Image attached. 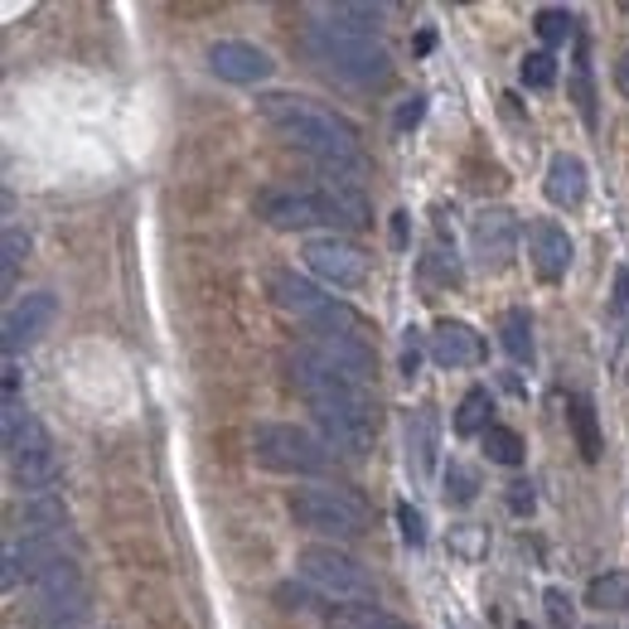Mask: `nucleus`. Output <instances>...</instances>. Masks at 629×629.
Here are the masks:
<instances>
[{
	"label": "nucleus",
	"instance_id": "1",
	"mask_svg": "<svg viewBox=\"0 0 629 629\" xmlns=\"http://www.w3.org/2000/svg\"><path fill=\"white\" fill-rule=\"evenodd\" d=\"M257 111H262V121L276 131L286 145H296V151H306L314 165H320V175L330 179H358L368 175V161H364V145H358V131L354 121H344L340 111L310 103V97H296V93H266L257 97Z\"/></svg>",
	"mask_w": 629,
	"mask_h": 629
},
{
	"label": "nucleus",
	"instance_id": "2",
	"mask_svg": "<svg viewBox=\"0 0 629 629\" xmlns=\"http://www.w3.org/2000/svg\"><path fill=\"white\" fill-rule=\"evenodd\" d=\"M272 228L281 233H300V228H364L368 223V199L358 194V185L349 179H330L324 185H272L257 199Z\"/></svg>",
	"mask_w": 629,
	"mask_h": 629
},
{
	"label": "nucleus",
	"instance_id": "3",
	"mask_svg": "<svg viewBox=\"0 0 629 629\" xmlns=\"http://www.w3.org/2000/svg\"><path fill=\"white\" fill-rule=\"evenodd\" d=\"M306 49L324 73L349 87H383L392 78V59L383 44L368 35V29L340 20L334 10H324V15H314L306 25Z\"/></svg>",
	"mask_w": 629,
	"mask_h": 629
},
{
	"label": "nucleus",
	"instance_id": "4",
	"mask_svg": "<svg viewBox=\"0 0 629 629\" xmlns=\"http://www.w3.org/2000/svg\"><path fill=\"white\" fill-rule=\"evenodd\" d=\"M286 373L296 392L310 402V412H349V417H364L373 422V392L368 383H358L354 373H344V368H334L330 358H320L306 344V349H290L286 354Z\"/></svg>",
	"mask_w": 629,
	"mask_h": 629
},
{
	"label": "nucleus",
	"instance_id": "5",
	"mask_svg": "<svg viewBox=\"0 0 629 629\" xmlns=\"http://www.w3.org/2000/svg\"><path fill=\"white\" fill-rule=\"evenodd\" d=\"M5 460L10 479L25 494H35V499H44L49 485L59 479V455H54L49 431H44L39 417L20 412V402H5Z\"/></svg>",
	"mask_w": 629,
	"mask_h": 629
},
{
	"label": "nucleus",
	"instance_id": "6",
	"mask_svg": "<svg viewBox=\"0 0 629 629\" xmlns=\"http://www.w3.org/2000/svg\"><path fill=\"white\" fill-rule=\"evenodd\" d=\"M296 571L314 595H324V601H344V605H373L378 601L373 571H368L358 557L344 553V547H334V543L306 547V553L296 557Z\"/></svg>",
	"mask_w": 629,
	"mask_h": 629
},
{
	"label": "nucleus",
	"instance_id": "7",
	"mask_svg": "<svg viewBox=\"0 0 629 629\" xmlns=\"http://www.w3.org/2000/svg\"><path fill=\"white\" fill-rule=\"evenodd\" d=\"M252 455L257 465L276 470V475H300V479H314V475H330L334 470V451L320 441L306 426H290V422H262L252 431Z\"/></svg>",
	"mask_w": 629,
	"mask_h": 629
},
{
	"label": "nucleus",
	"instance_id": "8",
	"mask_svg": "<svg viewBox=\"0 0 629 629\" xmlns=\"http://www.w3.org/2000/svg\"><path fill=\"white\" fill-rule=\"evenodd\" d=\"M272 300L286 314L310 324V334H354V340H368V320L358 310H349L340 296H324L314 281L296 276V272H276L272 276Z\"/></svg>",
	"mask_w": 629,
	"mask_h": 629
},
{
	"label": "nucleus",
	"instance_id": "9",
	"mask_svg": "<svg viewBox=\"0 0 629 629\" xmlns=\"http://www.w3.org/2000/svg\"><path fill=\"white\" fill-rule=\"evenodd\" d=\"M286 509L300 527H310V533H320V537H334V543H349V537L368 533V509L349 489H334V485L290 489Z\"/></svg>",
	"mask_w": 629,
	"mask_h": 629
},
{
	"label": "nucleus",
	"instance_id": "10",
	"mask_svg": "<svg viewBox=\"0 0 629 629\" xmlns=\"http://www.w3.org/2000/svg\"><path fill=\"white\" fill-rule=\"evenodd\" d=\"M306 266L320 281H330V286H340V290H349V286H364L368 281V252L358 242H349V238H310L306 242Z\"/></svg>",
	"mask_w": 629,
	"mask_h": 629
},
{
	"label": "nucleus",
	"instance_id": "11",
	"mask_svg": "<svg viewBox=\"0 0 629 629\" xmlns=\"http://www.w3.org/2000/svg\"><path fill=\"white\" fill-rule=\"evenodd\" d=\"M54 310H59V300L49 296V290H29L25 300H15L5 314V354L15 358L20 349H29V344L39 340L44 330H49Z\"/></svg>",
	"mask_w": 629,
	"mask_h": 629
},
{
	"label": "nucleus",
	"instance_id": "12",
	"mask_svg": "<svg viewBox=\"0 0 629 629\" xmlns=\"http://www.w3.org/2000/svg\"><path fill=\"white\" fill-rule=\"evenodd\" d=\"M209 69L223 78V83H262L266 73L276 69L257 44H242V39H218L209 49Z\"/></svg>",
	"mask_w": 629,
	"mask_h": 629
},
{
	"label": "nucleus",
	"instance_id": "13",
	"mask_svg": "<svg viewBox=\"0 0 629 629\" xmlns=\"http://www.w3.org/2000/svg\"><path fill=\"white\" fill-rule=\"evenodd\" d=\"M314 426H320V441L330 446L334 455H349V460H364L373 451V422L364 417H349V412H310Z\"/></svg>",
	"mask_w": 629,
	"mask_h": 629
},
{
	"label": "nucleus",
	"instance_id": "14",
	"mask_svg": "<svg viewBox=\"0 0 629 629\" xmlns=\"http://www.w3.org/2000/svg\"><path fill=\"white\" fill-rule=\"evenodd\" d=\"M431 358L441 368H475L485 358V340L465 320H441L431 330Z\"/></svg>",
	"mask_w": 629,
	"mask_h": 629
},
{
	"label": "nucleus",
	"instance_id": "15",
	"mask_svg": "<svg viewBox=\"0 0 629 629\" xmlns=\"http://www.w3.org/2000/svg\"><path fill=\"white\" fill-rule=\"evenodd\" d=\"M513 238H519V228H513L509 213H499V209L479 213V218H475V257H479V266H489V272L509 266Z\"/></svg>",
	"mask_w": 629,
	"mask_h": 629
},
{
	"label": "nucleus",
	"instance_id": "16",
	"mask_svg": "<svg viewBox=\"0 0 629 629\" xmlns=\"http://www.w3.org/2000/svg\"><path fill=\"white\" fill-rule=\"evenodd\" d=\"M310 349L330 358L334 368H344V373H354L358 383L373 378V344L368 340H354V334H310Z\"/></svg>",
	"mask_w": 629,
	"mask_h": 629
},
{
	"label": "nucleus",
	"instance_id": "17",
	"mask_svg": "<svg viewBox=\"0 0 629 629\" xmlns=\"http://www.w3.org/2000/svg\"><path fill=\"white\" fill-rule=\"evenodd\" d=\"M533 266L543 281H561L571 266V238L557 223H537L533 228Z\"/></svg>",
	"mask_w": 629,
	"mask_h": 629
},
{
	"label": "nucleus",
	"instance_id": "18",
	"mask_svg": "<svg viewBox=\"0 0 629 629\" xmlns=\"http://www.w3.org/2000/svg\"><path fill=\"white\" fill-rule=\"evenodd\" d=\"M547 199H553L557 209H577L581 199H586V165H581L577 155H557V161L547 165Z\"/></svg>",
	"mask_w": 629,
	"mask_h": 629
},
{
	"label": "nucleus",
	"instance_id": "19",
	"mask_svg": "<svg viewBox=\"0 0 629 629\" xmlns=\"http://www.w3.org/2000/svg\"><path fill=\"white\" fill-rule=\"evenodd\" d=\"M324 629H402V625L378 605H334L324 615Z\"/></svg>",
	"mask_w": 629,
	"mask_h": 629
},
{
	"label": "nucleus",
	"instance_id": "20",
	"mask_svg": "<svg viewBox=\"0 0 629 629\" xmlns=\"http://www.w3.org/2000/svg\"><path fill=\"white\" fill-rule=\"evenodd\" d=\"M586 605L595 610H625L629 605V571H605L586 586Z\"/></svg>",
	"mask_w": 629,
	"mask_h": 629
},
{
	"label": "nucleus",
	"instance_id": "21",
	"mask_svg": "<svg viewBox=\"0 0 629 629\" xmlns=\"http://www.w3.org/2000/svg\"><path fill=\"white\" fill-rule=\"evenodd\" d=\"M503 349H509L513 364H527V358H533V320H527V310L503 314Z\"/></svg>",
	"mask_w": 629,
	"mask_h": 629
},
{
	"label": "nucleus",
	"instance_id": "22",
	"mask_svg": "<svg viewBox=\"0 0 629 629\" xmlns=\"http://www.w3.org/2000/svg\"><path fill=\"white\" fill-rule=\"evenodd\" d=\"M489 412H494V407H489V388H470L465 402H460V412H455V431H460V436H475V431L485 436V431H489V422H485Z\"/></svg>",
	"mask_w": 629,
	"mask_h": 629
},
{
	"label": "nucleus",
	"instance_id": "23",
	"mask_svg": "<svg viewBox=\"0 0 629 629\" xmlns=\"http://www.w3.org/2000/svg\"><path fill=\"white\" fill-rule=\"evenodd\" d=\"M479 441H485V455L494 460V465H519L523 460L519 431H509V426H499V422H489V431L479 436Z\"/></svg>",
	"mask_w": 629,
	"mask_h": 629
},
{
	"label": "nucleus",
	"instance_id": "24",
	"mask_svg": "<svg viewBox=\"0 0 629 629\" xmlns=\"http://www.w3.org/2000/svg\"><path fill=\"white\" fill-rule=\"evenodd\" d=\"M571 426H577V441H581V455L595 460L601 455V436H595V412L586 397H577V407H571Z\"/></svg>",
	"mask_w": 629,
	"mask_h": 629
},
{
	"label": "nucleus",
	"instance_id": "25",
	"mask_svg": "<svg viewBox=\"0 0 629 629\" xmlns=\"http://www.w3.org/2000/svg\"><path fill=\"white\" fill-rule=\"evenodd\" d=\"M537 35H543L547 44H561V39H571V10H557V5L537 10Z\"/></svg>",
	"mask_w": 629,
	"mask_h": 629
},
{
	"label": "nucleus",
	"instance_id": "26",
	"mask_svg": "<svg viewBox=\"0 0 629 629\" xmlns=\"http://www.w3.org/2000/svg\"><path fill=\"white\" fill-rule=\"evenodd\" d=\"M523 83L527 87H553L557 83V59H553V54H527V59H523Z\"/></svg>",
	"mask_w": 629,
	"mask_h": 629
},
{
	"label": "nucleus",
	"instance_id": "27",
	"mask_svg": "<svg viewBox=\"0 0 629 629\" xmlns=\"http://www.w3.org/2000/svg\"><path fill=\"white\" fill-rule=\"evenodd\" d=\"M0 252H5V281H10V276H15V266L25 262V252H29V233L10 223V228H5V242H0Z\"/></svg>",
	"mask_w": 629,
	"mask_h": 629
},
{
	"label": "nucleus",
	"instance_id": "28",
	"mask_svg": "<svg viewBox=\"0 0 629 629\" xmlns=\"http://www.w3.org/2000/svg\"><path fill=\"white\" fill-rule=\"evenodd\" d=\"M340 20H358V29H368L373 35V25L383 20V5H368V0H349V5H330Z\"/></svg>",
	"mask_w": 629,
	"mask_h": 629
},
{
	"label": "nucleus",
	"instance_id": "29",
	"mask_svg": "<svg viewBox=\"0 0 629 629\" xmlns=\"http://www.w3.org/2000/svg\"><path fill=\"white\" fill-rule=\"evenodd\" d=\"M446 499H451V503H470V499H475V475H470L465 465L446 470Z\"/></svg>",
	"mask_w": 629,
	"mask_h": 629
},
{
	"label": "nucleus",
	"instance_id": "30",
	"mask_svg": "<svg viewBox=\"0 0 629 629\" xmlns=\"http://www.w3.org/2000/svg\"><path fill=\"white\" fill-rule=\"evenodd\" d=\"M397 519H402V537H407V543H417L422 547V513L417 509H407V503H402V509H397Z\"/></svg>",
	"mask_w": 629,
	"mask_h": 629
},
{
	"label": "nucleus",
	"instance_id": "31",
	"mask_svg": "<svg viewBox=\"0 0 629 629\" xmlns=\"http://www.w3.org/2000/svg\"><path fill=\"white\" fill-rule=\"evenodd\" d=\"M422 121V97H407V103L397 107V131H412Z\"/></svg>",
	"mask_w": 629,
	"mask_h": 629
},
{
	"label": "nucleus",
	"instance_id": "32",
	"mask_svg": "<svg viewBox=\"0 0 629 629\" xmlns=\"http://www.w3.org/2000/svg\"><path fill=\"white\" fill-rule=\"evenodd\" d=\"M547 615H553L557 625H571V601L561 591H547Z\"/></svg>",
	"mask_w": 629,
	"mask_h": 629
},
{
	"label": "nucleus",
	"instance_id": "33",
	"mask_svg": "<svg viewBox=\"0 0 629 629\" xmlns=\"http://www.w3.org/2000/svg\"><path fill=\"white\" fill-rule=\"evenodd\" d=\"M615 87H620V93L629 97V49L620 54V63H615Z\"/></svg>",
	"mask_w": 629,
	"mask_h": 629
},
{
	"label": "nucleus",
	"instance_id": "34",
	"mask_svg": "<svg viewBox=\"0 0 629 629\" xmlns=\"http://www.w3.org/2000/svg\"><path fill=\"white\" fill-rule=\"evenodd\" d=\"M513 509H533V489H527V485H513Z\"/></svg>",
	"mask_w": 629,
	"mask_h": 629
},
{
	"label": "nucleus",
	"instance_id": "35",
	"mask_svg": "<svg viewBox=\"0 0 629 629\" xmlns=\"http://www.w3.org/2000/svg\"><path fill=\"white\" fill-rule=\"evenodd\" d=\"M615 290H620L615 300H620V306H629V272H620V281H615Z\"/></svg>",
	"mask_w": 629,
	"mask_h": 629
}]
</instances>
